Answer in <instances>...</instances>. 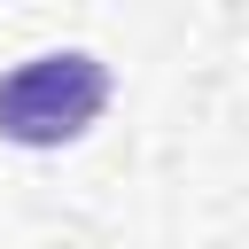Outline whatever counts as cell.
<instances>
[{
    "instance_id": "6da1fadb",
    "label": "cell",
    "mask_w": 249,
    "mask_h": 249,
    "mask_svg": "<svg viewBox=\"0 0 249 249\" xmlns=\"http://www.w3.org/2000/svg\"><path fill=\"white\" fill-rule=\"evenodd\" d=\"M109 101V70L86 54V47H54V54H31L0 78V140L16 148H62L78 140Z\"/></svg>"
}]
</instances>
